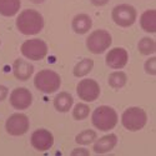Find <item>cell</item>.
<instances>
[{"label":"cell","mask_w":156,"mask_h":156,"mask_svg":"<svg viewBox=\"0 0 156 156\" xmlns=\"http://www.w3.org/2000/svg\"><path fill=\"white\" fill-rule=\"evenodd\" d=\"M16 27L24 35H35L44 28V19L36 10L27 9L21 11L16 19Z\"/></svg>","instance_id":"obj_1"},{"label":"cell","mask_w":156,"mask_h":156,"mask_svg":"<svg viewBox=\"0 0 156 156\" xmlns=\"http://www.w3.org/2000/svg\"><path fill=\"white\" fill-rule=\"evenodd\" d=\"M93 125L101 131H109L118 124V114L110 106H99L91 118Z\"/></svg>","instance_id":"obj_2"},{"label":"cell","mask_w":156,"mask_h":156,"mask_svg":"<svg viewBox=\"0 0 156 156\" xmlns=\"http://www.w3.org/2000/svg\"><path fill=\"white\" fill-rule=\"evenodd\" d=\"M60 83H61L60 76L53 70L39 71L34 79V84L36 89H39L40 91L46 93V94H51L56 91L60 87Z\"/></svg>","instance_id":"obj_3"},{"label":"cell","mask_w":156,"mask_h":156,"mask_svg":"<svg viewBox=\"0 0 156 156\" xmlns=\"http://www.w3.org/2000/svg\"><path fill=\"white\" fill-rule=\"evenodd\" d=\"M146 121H147L146 112L140 108H129L127 110L124 111L121 118V122L124 127L130 130V131L141 130L146 125Z\"/></svg>","instance_id":"obj_4"},{"label":"cell","mask_w":156,"mask_h":156,"mask_svg":"<svg viewBox=\"0 0 156 156\" xmlns=\"http://www.w3.org/2000/svg\"><path fill=\"white\" fill-rule=\"evenodd\" d=\"M111 45V35L106 30H95L89 35L86 46L93 54H101Z\"/></svg>","instance_id":"obj_5"},{"label":"cell","mask_w":156,"mask_h":156,"mask_svg":"<svg viewBox=\"0 0 156 156\" xmlns=\"http://www.w3.org/2000/svg\"><path fill=\"white\" fill-rule=\"evenodd\" d=\"M112 20L122 28L131 27L136 20V10L134 6L121 4L112 9Z\"/></svg>","instance_id":"obj_6"},{"label":"cell","mask_w":156,"mask_h":156,"mask_svg":"<svg viewBox=\"0 0 156 156\" xmlns=\"http://www.w3.org/2000/svg\"><path fill=\"white\" fill-rule=\"evenodd\" d=\"M21 53L30 60H41L48 54V46L40 39H31L21 45Z\"/></svg>","instance_id":"obj_7"},{"label":"cell","mask_w":156,"mask_h":156,"mask_svg":"<svg viewBox=\"0 0 156 156\" xmlns=\"http://www.w3.org/2000/svg\"><path fill=\"white\" fill-rule=\"evenodd\" d=\"M5 129L12 136L24 135L29 130V119L24 114H14L6 120Z\"/></svg>","instance_id":"obj_8"},{"label":"cell","mask_w":156,"mask_h":156,"mask_svg":"<svg viewBox=\"0 0 156 156\" xmlns=\"http://www.w3.org/2000/svg\"><path fill=\"white\" fill-rule=\"evenodd\" d=\"M77 95L84 101H94L100 95V86L93 79H84L77 85Z\"/></svg>","instance_id":"obj_9"},{"label":"cell","mask_w":156,"mask_h":156,"mask_svg":"<svg viewBox=\"0 0 156 156\" xmlns=\"http://www.w3.org/2000/svg\"><path fill=\"white\" fill-rule=\"evenodd\" d=\"M33 102V95L28 89L25 87H18L10 95V104L12 108L18 110H25L28 109Z\"/></svg>","instance_id":"obj_10"},{"label":"cell","mask_w":156,"mask_h":156,"mask_svg":"<svg viewBox=\"0 0 156 156\" xmlns=\"http://www.w3.org/2000/svg\"><path fill=\"white\" fill-rule=\"evenodd\" d=\"M54 144V136L45 129H39L31 135V145L39 151H46Z\"/></svg>","instance_id":"obj_11"},{"label":"cell","mask_w":156,"mask_h":156,"mask_svg":"<svg viewBox=\"0 0 156 156\" xmlns=\"http://www.w3.org/2000/svg\"><path fill=\"white\" fill-rule=\"evenodd\" d=\"M127 59H129V55H127V51L125 49L115 48L108 53L106 64H108V66H110L112 69H121L126 65Z\"/></svg>","instance_id":"obj_12"},{"label":"cell","mask_w":156,"mask_h":156,"mask_svg":"<svg viewBox=\"0 0 156 156\" xmlns=\"http://www.w3.org/2000/svg\"><path fill=\"white\" fill-rule=\"evenodd\" d=\"M12 73L19 80H28L34 73V66L23 59H16L12 64Z\"/></svg>","instance_id":"obj_13"},{"label":"cell","mask_w":156,"mask_h":156,"mask_svg":"<svg viewBox=\"0 0 156 156\" xmlns=\"http://www.w3.org/2000/svg\"><path fill=\"white\" fill-rule=\"evenodd\" d=\"M116 144H118V137L114 134H110V135H106V136H102L101 139H99L95 145H94V151L96 154H105V152H109L111 151Z\"/></svg>","instance_id":"obj_14"},{"label":"cell","mask_w":156,"mask_h":156,"mask_svg":"<svg viewBox=\"0 0 156 156\" xmlns=\"http://www.w3.org/2000/svg\"><path fill=\"white\" fill-rule=\"evenodd\" d=\"M93 21L89 15L86 14H79L73 19V30L76 34H85L91 29Z\"/></svg>","instance_id":"obj_15"},{"label":"cell","mask_w":156,"mask_h":156,"mask_svg":"<svg viewBox=\"0 0 156 156\" xmlns=\"http://www.w3.org/2000/svg\"><path fill=\"white\" fill-rule=\"evenodd\" d=\"M73 96L69 93H60L54 99V106L60 112H68L73 106Z\"/></svg>","instance_id":"obj_16"},{"label":"cell","mask_w":156,"mask_h":156,"mask_svg":"<svg viewBox=\"0 0 156 156\" xmlns=\"http://www.w3.org/2000/svg\"><path fill=\"white\" fill-rule=\"evenodd\" d=\"M141 28L147 33H155L156 31V11L155 10H147L141 15L140 19Z\"/></svg>","instance_id":"obj_17"},{"label":"cell","mask_w":156,"mask_h":156,"mask_svg":"<svg viewBox=\"0 0 156 156\" xmlns=\"http://www.w3.org/2000/svg\"><path fill=\"white\" fill-rule=\"evenodd\" d=\"M20 9V0H0V14L14 16Z\"/></svg>","instance_id":"obj_18"},{"label":"cell","mask_w":156,"mask_h":156,"mask_svg":"<svg viewBox=\"0 0 156 156\" xmlns=\"http://www.w3.org/2000/svg\"><path fill=\"white\" fill-rule=\"evenodd\" d=\"M93 66H94V61L91 59H84L80 62L76 64V66L74 68V75L77 77L85 76L91 71Z\"/></svg>","instance_id":"obj_19"},{"label":"cell","mask_w":156,"mask_h":156,"mask_svg":"<svg viewBox=\"0 0 156 156\" xmlns=\"http://www.w3.org/2000/svg\"><path fill=\"white\" fill-rule=\"evenodd\" d=\"M95 140H96V133L94 131V130H84V131H81L75 139L76 144H79V145L93 144Z\"/></svg>","instance_id":"obj_20"},{"label":"cell","mask_w":156,"mask_h":156,"mask_svg":"<svg viewBox=\"0 0 156 156\" xmlns=\"http://www.w3.org/2000/svg\"><path fill=\"white\" fill-rule=\"evenodd\" d=\"M155 49H156L155 41L150 37H144V39H141V40L139 41V51L141 54H144V55L154 54Z\"/></svg>","instance_id":"obj_21"},{"label":"cell","mask_w":156,"mask_h":156,"mask_svg":"<svg viewBox=\"0 0 156 156\" xmlns=\"http://www.w3.org/2000/svg\"><path fill=\"white\" fill-rule=\"evenodd\" d=\"M109 84L114 89H120L126 84V75L122 71H116L112 73L109 76Z\"/></svg>","instance_id":"obj_22"},{"label":"cell","mask_w":156,"mask_h":156,"mask_svg":"<svg viewBox=\"0 0 156 156\" xmlns=\"http://www.w3.org/2000/svg\"><path fill=\"white\" fill-rule=\"evenodd\" d=\"M90 112V108L86 104H76V106L74 108L73 116L75 120H84L87 118V115Z\"/></svg>","instance_id":"obj_23"},{"label":"cell","mask_w":156,"mask_h":156,"mask_svg":"<svg viewBox=\"0 0 156 156\" xmlns=\"http://www.w3.org/2000/svg\"><path fill=\"white\" fill-rule=\"evenodd\" d=\"M145 70L150 75H155L156 74V58H150L145 62Z\"/></svg>","instance_id":"obj_24"},{"label":"cell","mask_w":156,"mask_h":156,"mask_svg":"<svg viewBox=\"0 0 156 156\" xmlns=\"http://www.w3.org/2000/svg\"><path fill=\"white\" fill-rule=\"evenodd\" d=\"M89 151L86 149H75L71 151V155L73 156H77V155H83V156H89Z\"/></svg>","instance_id":"obj_25"},{"label":"cell","mask_w":156,"mask_h":156,"mask_svg":"<svg viewBox=\"0 0 156 156\" xmlns=\"http://www.w3.org/2000/svg\"><path fill=\"white\" fill-rule=\"evenodd\" d=\"M8 95V87L0 85V101H3Z\"/></svg>","instance_id":"obj_26"},{"label":"cell","mask_w":156,"mask_h":156,"mask_svg":"<svg viewBox=\"0 0 156 156\" xmlns=\"http://www.w3.org/2000/svg\"><path fill=\"white\" fill-rule=\"evenodd\" d=\"M91 3L95 5V6H102L109 3V0H91Z\"/></svg>","instance_id":"obj_27"},{"label":"cell","mask_w":156,"mask_h":156,"mask_svg":"<svg viewBox=\"0 0 156 156\" xmlns=\"http://www.w3.org/2000/svg\"><path fill=\"white\" fill-rule=\"evenodd\" d=\"M30 2H33L34 4H41V3L45 2V0H30Z\"/></svg>","instance_id":"obj_28"}]
</instances>
